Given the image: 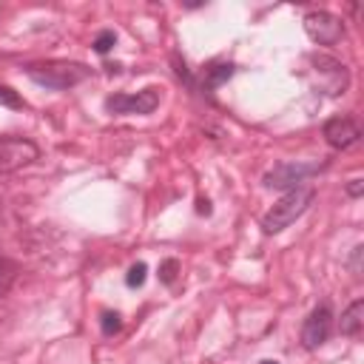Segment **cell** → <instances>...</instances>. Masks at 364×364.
<instances>
[{"mask_svg":"<svg viewBox=\"0 0 364 364\" xmlns=\"http://www.w3.org/2000/svg\"><path fill=\"white\" fill-rule=\"evenodd\" d=\"M40 156V148L26 136H0V173H14L31 165Z\"/></svg>","mask_w":364,"mask_h":364,"instance_id":"5b68a950","label":"cell"},{"mask_svg":"<svg viewBox=\"0 0 364 364\" xmlns=\"http://www.w3.org/2000/svg\"><path fill=\"white\" fill-rule=\"evenodd\" d=\"M196 213H205V216H208V213H210V202H208V199H199V202H196Z\"/></svg>","mask_w":364,"mask_h":364,"instance_id":"d6986e66","label":"cell"},{"mask_svg":"<svg viewBox=\"0 0 364 364\" xmlns=\"http://www.w3.org/2000/svg\"><path fill=\"white\" fill-rule=\"evenodd\" d=\"M318 171V165L316 162H282V165H276V168H270L267 173H264V188H276V191H293V188H299L307 176H313Z\"/></svg>","mask_w":364,"mask_h":364,"instance_id":"52a82bcc","label":"cell"},{"mask_svg":"<svg viewBox=\"0 0 364 364\" xmlns=\"http://www.w3.org/2000/svg\"><path fill=\"white\" fill-rule=\"evenodd\" d=\"M333 333V310L327 304H318L301 324V344L304 350H318Z\"/></svg>","mask_w":364,"mask_h":364,"instance_id":"ba28073f","label":"cell"},{"mask_svg":"<svg viewBox=\"0 0 364 364\" xmlns=\"http://www.w3.org/2000/svg\"><path fill=\"white\" fill-rule=\"evenodd\" d=\"M176 273H179V262H176V259L159 262V282H162V284H173V282H176Z\"/></svg>","mask_w":364,"mask_h":364,"instance_id":"4fadbf2b","label":"cell"},{"mask_svg":"<svg viewBox=\"0 0 364 364\" xmlns=\"http://www.w3.org/2000/svg\"><path fill=\"white\" fill-rule=\"evenodd\" d=\"M361 327H364V299H355V301L341 313L338 330H341V336H358Z\"/></svg>","mask_w":364,"mask_h":364,"instance_id":"30bf717a","label":"cell"},{"mask_svg":"<svg viewBox=\"0 0 364 364\" xmlns=\"http://www.w3.org/2000/svg\"><path fill=\"white\" fill-rule=\"evenodd\" d=\"M347 193H350L353 199H358V196L364 193V182H361V179H350V185H347Z\"/></svg>","mask_w":364,"mask_h":364,"instance_id":"ac0fdd59","label":"cell"},{"mask_svg":"<svg viewBox=\"0 0 364 364\" xmlns=\"http://www.w3.org/2000/svg\"><path fill=\"white\" fill-rule=\"evenodd\" d=\"M316 199V191L310 185H299L293 191H287L282 199L273 202V208L262 216V230L264 233H282L284 228H290Z\"/></svg>","mask_w":364,"mask_h":364,"instance_id":"7a4b0ae2","label":"cell"},{"mask_svg":"<svg viewBox=\"0 0 364 364\" xmlns=\"http://www.w3.org/2000/svg\"><path fill=\"white\" fill-rule=\"evenodd\" d=\"M114 46H117V34L114 31H100L97 40H94V51L97 54H108Z\"/></svg>","mask_w":364,"mask_h":364,"instance_id":"9a60e30c","label":"cell"},{"mask_svg":"<svg viewBox=\"0 0 364 364\" xmlns=\"http://www.w3.org/2000/svg\"><path fill=\"white\" fill-rule=\"evenodd\" d=\"M259 364H279V361H273V358H262Z\"/></svg>","mask_w":364,"mask_h":364,"instance_id":"ffe728a7","label":"cell"},{"mask_svg":"<svg viewBox=\"0 0 364 364\" xmlns=\"http://www.w3.org/2000/svg\"><path fill=\"white\" fill-rule=\"evenodd\" d=\"M156 105H159L156 88H142L136 94H111L105 100L108 114H154Z\"/></svg>","mask_w":364,"mask_h":364,"instance_id":"8992f818","label":"cell"},{"mask_svg":"<svg viewBox=\"0 0 364 364\" xmlns=\"http://www.w3.org/2000/svg\"><path fill=\"white\" fill-rule=\"evenodd\" d=\"M26 77L37 85H46L51 91H68L80 85L82 80L91 77V68L82 63H68V60H48V63H28Z\"/></svg>","mask_w":364,"mask_h":364,"instance_id":"6da1fadb","label":"cell"},{"mask_svg":"<svg viewBox=\"0 0 364 364\" xmlns=\"http://www.w3.org/2000/svg\"><path fill=\"white\" fill-rule=\"evenodd\" d=\"M321 136H324V142H327L330 148L344 151V148H350V145L358 142L361 128H358L355 119H350V117H330V119L324 122V128H321Z\"/></svg>","mask_w":364,"mask_h":364,"instance_id":"9c48e42d","label":"cell"},{"mask_svg":"<svg viewBox=\"0 0 364 364\" xmlns=\"http://www.w3.org/2000/svg\"><path fill=\"white\" fill-rule=\"evenodd\" d=\"M310 74H313V85L327 94V97H338L347 91L350 85V71L341 60L336 57H327V54H313L310 60Z\"/></svg>","mask_w":364,"mask_h":364,"instance_id":"3957f363","label":"cell"},{"mask_svg":"<svg viewBox=\"0 0 364 364\" xmlns=\"http://www.w3.org/2000/svg\"><path fill=\"white\" fill-rule=\"evenodd\" d=\"M100 327H102L105 336H114V333L122 330V316H119L117 310H105V313L100 316Z\"/></svg>","mask_w":364,"mask_h":364,"instance_id":"7c38bea8","label":"cell"},{"mask_svg":"<svg viewBox=\"0 0 364 364\" xmlns=\"http://www.w3.org/2000/svg\"><path fill=\"white\" fill-rule=\"evenodd\" d=\"M301 26H304V34L318 46H336L344 37V20L336 17L333 11H324V9L307 11Z\"/></svg>","mask_w":364,"mask_h":364,"instance_id":"277c9868","label":"cell"},{"mask_svg":"<svg viewBox=\"0 0 364 364\" xmlns=\"http://www.w3.org/2000/svg\"><path fill=\"white\" fill-rule=\"evenodd\" d=\"M145 273H148L145 262L131 264V270H128V276H125V284H128V287H142V284H145Z\"/></svg>","mask_w":364,"mask_h":364,"instance_id":"5bb4252c","label":"cell"},{"mask_svg":"<svg viewBox=\"0 0 364 364\" xmlns=\"http://www.w3.org/2000/svg\"><path fill=\"white\" fill-rule=\"evenodd\" d=\"M0 105H6V108H23V97L14 88L0 85Z\"/></svg>","mask_w":364,"mask_h":364,"instance_id":"2e32d148","label":"cell"},{"mask_svg":"<svg viewBox=\"0 0 364 364\" xmlns=\"http://www.w3.org/2000/svg\"><path fill=\"white\" fill-rule=\"evenodd\" d=\"M361 256H364V245H355L353 247V256H350V273L358 279L361 276Z\"/></svg>","mask_w":364,"mask_h":364,"instance_id":"e0dca14e","label":"cell"},{"mask_svg":"<svg viewBox=\"0 0 364 364\" xmlns=\"http://www.w3.org/2000/svg\"><path fill=\"white\" fill-rule=\"evenodd\" d=\"M230 74H233V65H230V63H216V65H210V68L205 71L208 85H222L225 80H230Z\"/></svg>","mask_w":364,"mask_h":364,"instance_id":"8fae6325","label":"cell"}]
</instances>
